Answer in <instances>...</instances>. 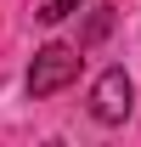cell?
I'll use <instances>...</instances> for the list:
<instances>
[{
    "mask_svg": "<svg viewBox=\"0 0 141 147\" xmlns=\"http://www.w3.org/2000/svg\"><path fill=\"white\" fill-rule=\"evenodd\" d=\"M79 62H85V57L73 51V45H62V40L40 45V51H34V68H28V96H56V91H68L73 79H79Z\"/></svg>",
    "mask_w": 141,
    "mask_h": 147,
    "instance_id": "cell-1",
    "label": "cell"
},
{
    "mask_svg": "<svg viewBox=\"0 0 141 147\" xmlns=\"http://www.w3.org/2000/svg\"><path fill=\"white\" fill-rule=\"evenodd\" d=\"M113 28V6H96V17L85 23V34H79V45H96V40Z\"/></svg>",
    "mask_w": 141,
    "mask_h": 147,
    "instance_id": "cell-3",
    "label": "cell"
},
{
    "mask_svg": "<svg viewBox=\"0 0 141 147\" xmlns=\"http://www.w3.org/2000/svg\"><path fill=\"white\" fill-rule=\"evenodd\" d=\"M79 6H85V0H45V6H40V23H62V17H73Z\"/></svg>",
    "mask_w": 141,
    "mask_h": 147,
    "instance_id": "cell-4",
    "label": "cell"
},
{
    "mask_svg": "<svg viewBox=\"0 0 141 147\" xmlns=\"http://www.w3.org/2000/svg\"><path fill=\"white\" fill-rule=\"evenodd\" d=\"M136 113V85H130V74L124 68H107L96 85H90V119L96 125H124Z\"/></svg>",
    "mask_w": 141,
    "mask_h": 147,
    "instance_id": "cell-2",
    "label": "cell"
}]
</instances>
